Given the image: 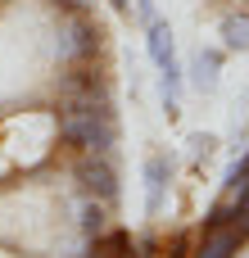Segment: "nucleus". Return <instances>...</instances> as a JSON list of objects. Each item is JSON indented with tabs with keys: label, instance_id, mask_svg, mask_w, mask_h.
Masks as SVG:
<instances>
[{
	"label": "nucleus",
	"instance_id": "obj_1",
	"mask_svg": "<svg viewBox=\"0 0 249 258\" xmlns=\"http://www.w3.org/2000/svg\"><path fill=\"white\" fill-rule=\"evenodd\" d=\"M59 141H64L68 154H113V145H118V113L113 109L59 113Z\"/></svg>",
	"mask_w": 249,
	"mask_h": 258
},
{
	"label": "nucleus",
	"instance_id": "obj_2",
	"mask_svg": "<svg viewBox=\"0 0 249 258\" xmlns=\"http://www.w3.org/2000/svg\"><path fill=\"white\" fill-rule=\"evenodd\" d=\"M104 50V27L91 18V9H59L54 27V54L64 63H91Z\"/></svg>",
	"mask_w": 249,
	"mask_h": 258
},
{
	"label": "nucleus",
	"instance_id": "obj_3",
	"mask_svg": "<svg viewBox=\"0 0 249 258\" xmlns=\"http://www.w3.org/2000/svg\"><path fill=\"white\" fill-rule=\"evenodd\" d=\"M145 50H150V59H154V68H159V77H163V100H177V95H181V82H186V68H181V59H177L172 27H168L163 18H154V23L145 27Z\"/></svg>",
	"mask_w": 249,
	"mask_h": 258
},
{
	"label": "nucleus",
	"instance_id": "obj_4",
	"mask_svg": "<svg viewBox=\"0 0 249 258\" xmlns=\"http://www.w3.org/2000/svg\"><path fill=\"white\" fill-rule=\"evenodd\" d=\"M73 177H77L86 200L118 204V172H113L109 154H73Z\"/></svg>",
	"mask_w": 249,
	"mask_h": 258
},
{
	"label": "nucleus",
	"instance_id": "obj_5",
	"mask_svg": "<svg viewBox=\"0 0 249 258\" xmlns=\"http://www.w3.org/2000/svg\"><path fill=\"white\" fill-rule=\"evenodd\" d=\"M168 181H172V159H168V154H150V159H145V213H150V218L163 209Z\"/></svg>",
	"mask_w": 249,
	"mask_h": 258
},
{
	"label": "nucleus",
	"instance_id": "obj_6",
	"mask_svg": "<svg viewBox=\"0 0 249 258\" xmlns=\"http://www.w3.org/2000/svg\"><path fill=\"white\" fill-rule=\"evenodd\" d=\"M191 86L195 91H218V77H222V50H213V45H200L195 50V59H191Z\"/></svg>",
	"mask_w": 249,
	"mask_h": 258
},
{
	"label": "nucleus",
	"instance_id": "obj_7",
	"mask_svg": "<svg viewBox=\"0 0 249 258\" xmlns=\"http://www.w3.org/2000/svg\"><path fill=\"white\" fill-rule=\"evenodd\" d=\"M218 32H222V50L249 54V14H227Z\"/></svg>",
	"mask_w": 249,
	"mask_h": 258
},
{
	"label": "nucleus",
	"instance_id": "obj_8",
	"mask_svg": "<svg viewBox=\"0 0 249 258\" xmlns=\"http://www.w3.org/2000/svg\"><path fill=\"white\" fill-rule=\"evenodd\" d=\"M104 213H109V204H100V200H86V209H82V231L95 240V236H104Z\"/></svg>",
	"mask_w": 249,
	"mask_h": 258
},
{
	"label": "nucleus",
	"instance_id": "obj_9",
	"mask_svg": "<svg viewBox=\"0 0 249 258\" xmlns=\"http://www.w3.org/2000/svg\"><path fill=\"white\" fill-rule=\"evenodd\" d=\"M136 18H141V23L150 27V23L159 18V9H154V0H136Z\"/></svg>",
	"mask_w": 249,
	"mask_h": 258
},
{
	"label": "nucleus",
	"instance_id": "obj_10",
	"mask_svg": "<svg viewBox=\"0 0 249 258\" xmlns=\"http://www.w3.org/2000/svg\"><path fill=\"white\" fill-rule=\"evenodd\" d=\"M50 5H54V9H91L95 0H50Z\"/></svg>",
	"mask_w": 249,
	"mask_h": 258
},
{
	"label": "nucleus",
	"instance_id": "obj_11",
	"mask_svg": "<svg viewBox=\"0 0 249 258\" xmlns=\"http://www.w3.org/2000/svg\"><path fill=\"white\" fill-rule=\"evenodd\" d=\"M109 5H113L118 14H132V0H109Z\"/></svg>",
	"mask_w": 249,
	"mask_h": 258
},
{
	"label": "nucleus",
	"instance_id": "obj_12",
	"mask_svg": "<svg viewBox=\"0 0 249 258\" xmlns=\"http://www.w3.org/2000/svg\"><path fill=\"white\" fill-rule=\"evenodd\" d=\"M245 159H249V154H245Z\"/></svg>",
	"mask_w": 249,
	"mask_h": 258
}]
</instances>
